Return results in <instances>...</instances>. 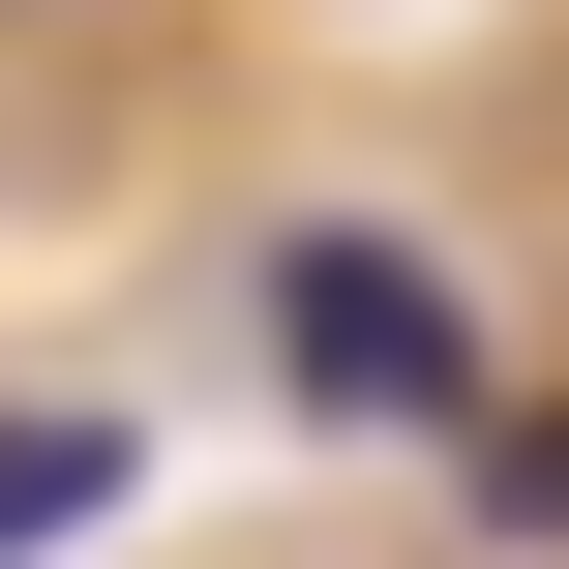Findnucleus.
I'll list each match as a JSON object with an SVG mask.
<instances>
[{"instance_id":"obj_2","label":"nucleus","mask_w":569,"mask_h":569,"mask_svg":"<svg viewBox=\"0 0 569 569\" xmlns=\"http://www.w3.org/2000/svg\"><path fill=\"white\" fill-rule=\"evenodd\" d=\"M90 510H120V420H0V569H60Z\"/></svg>"},{"instance_id":"obj_1","label":"nucleus","mask_w":569,"mask_h":569,"mask_svg":"<svg viewBox=\"0 0 569 569\" xmlns=\"http://www.w3.org/2000/svg\"><path fill=\"white\" fill-rule=\"evenodd\" d=\"M270 360H300V420H450V390H480V330H450L420 240H300V270H270Z\"/></svg>"},{"instance_id":"obj_3","label":"nucleus","mask_w":569,"mask_h":569,"mask_svg":"<svg viewBox=\"0 0 569 569\" xmlns=\"http://www.w3.org/2000/svg\"><path fill=\"white\" fill-rule=\"evenodd\" d=\"M480 510H510V540H569V420H510V450H480Z\"/></svg>"}]
</instances>
